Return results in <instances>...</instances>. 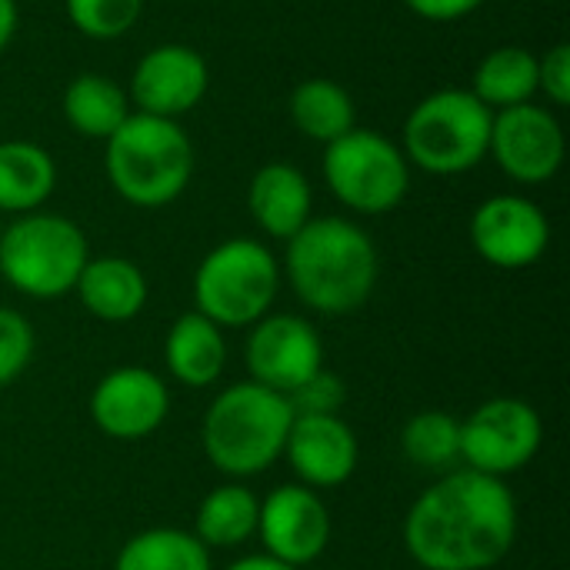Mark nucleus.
<instances>
[{"mask_svg": "<svg viewBox=\"0 0 570 570\" xmlns=\"http://www.w3.org/2000/svg\"><path fill=\"white\" fill-rule=\"evenodd\" d=\"M518 498L501 478L454 468L407 511L401 538L424 570H491L518 544Z\"/></svg>", "mask_w": 570, "mask_h": 570, "instance_id": "1", "label": "nucleus"}, {"mask_svg": "<svg viewBox=\"0 0 570 570\" xmlns=\"http://www.w3.org/2000/svg\"><path fill=\"white\" fill-rule=\"evenodd\" d=\"M284 244L281 277H287L307 311L347 317L371 301L381 277V254L361 224L334 214L311 217Z\"/></svg>", "mask_w": 570, "mask_h": 570, "instance_id": "2", "label": "nucleus"}, {"mask_svg": "<svg viewBox=\"0 0 570 570\" xmlns=\"http://www.w3.org/2000/svg\"><path fill=\"white\" fill-rule=\"evenodd\" d=\"M294 407L284 394L254 381L227 384L214 394L200 421V448L210 468L230 481L267 474L287 444Z\"/></svg>", "mask_w": 570, "mask_h": 570, "instance_id": "3", "label": "nucleus"}, {"mask_svg": "<svg viewBox=\"0 0 570 570\" xmlns=\"http://www.w3.org/2000/svg\"><path fill=\"white\" fill-rule=\"evenodd\" d=\"M197 154L170 117L130 114L104 140V174L114 194L140 210L174 204L194 180Z\"/></svg>", "mask_w": 570, "mask_h": 570, "instance_id": "4", "label": "nucleus"}, {"mask_svg": "<svg viewBox=\"0 0 570 570\" xmlns=\"http://www.w3.org/2000/svg\"><path fill=\"white\" fill-rule=\"evenodd\" d=\"M90 244L80 224L63 214H20L0 234V277L17 294L33 301H57L73 294Z\"/></svg>", "mask_w": 570, "mask_h": 570, "instance_id": "5", "label": "nucleus"}, {"mask_svg": "<svg viewBox=\"0 0 570 570\" xmlns=\"http://www.w3.org/2000/svg\"><path fill=\"white\" fill-rule=\"evenodd\" d=\"M494 114L464 87H444L421 97L401 134V150L424 174L454 177L484 164Z\"/></svg>", "mask_w": 570, "mask_h": 570, "instance_id": "6", "label": "nucleus"}, {"mask_svg": "<svg viewBox=\"0 0 570 570\" xmlns=\"http://www.w3.org/2000/svg\"><path fill=\"white\" fill-rule=\"evenodd\" d=\"M281 294V264L254 237L220 240L194 271V311L224 331H240L271 314Z\"/></svg>", "mask_w": 570, "mask_h": 570, "instance_id": "7", "label": "nucleus"}, {"mask_svg": "<svg viewBox=\"0 0 570 570\" xmlns=\"http://www.w3.org/2000/svg\"><path fill=\"white\" fill-rule=\"evenodd\" d=\"M321 170L331 194L364 217L391 214L411 190V164L401 144L367 127H354L327 144Z\"/></svg>", "mask_w": 570, "mask_h": 570, "instance_id": "8", "label": "nucleus"}, {"mask_svg": "<svg viewBox=\"0 0 570 570\" xmlns=\"http://www.w3.org/2000/svg\"><path fill=\"white\" fill-rule=\"evenodd\" d=\"M544 448V421L521 397H491L461 421V468L508 481Z\"/></svg>", "mask_w": 570, "mask_h": 570, "instance_id": "9", "label": "nucleus"}, {"mask_svg": "<svg viewBox=\"0 0 570 570\" xmlns=\"http://www.w3.org/2000/svg\"><path fill=\"white\" fill-rule=\"evenodd\" d=\"M257 538L264 554L294 570L314 568L334 538V518L321 491L304 484H281L261 501Z\"/></svg>", "mask_w": 570, "mask_h": 570, "instance_id": "10", "label": "nucleus"}, {"mask_svg": "<svg viewBox=\"0 0 570 570\" xmlns=\"http://www.w3.org/2000/svg\"><path fill=\"white\" fill-rule=\"evenodd\" d=\"M244 367L254 384L287 397L324 367V341L301 314H267L247 327Z\"/></svg>", "mask_w": 570, "mask_h": 570, "instance_id": "11", "label": "nucleus"}, {"mask_svg": "<svg viewBox=\"0 0 570 570\" xmlns=\"http://www.w3.org/2000/svg\"><path fill=\"white\" fill-rule=\"evenodd\" d=\"M471 244L498 271L534 267L551 247L548 214L521 194H494L471 214Z\"/></svg>", "mask_w": 570, "mask_h": 570, "instance_id": "12", "label": "nucleus"}, {"mask_svg": "<svg viewBox=\"0 0 570 570\" xmlns=\"http://www.w3.org/2000/svg\"><path fill=\"white\" fill-rule=\"evenodd\" d=\"M568 154L561 120L541 104H518L494 114L488 157L518 184H548Z\"/></svg>", "mask_w": 570, "mask_h": 570, "instance_id": "13", "label": "nucleus"}, {"mask_svg": "<svg viewBox=\"0 0 570 570\" xmlns=\"http://www.w3.org/2000/svg\"><path fill=\"white\" fill-rule=\"evenodd\" d=\"M170 414L167 381L140 364L107 371L90 391V421L114 441H144L164 428Z\"/></svg>", "mask_w": 570, "mask_h": 570, "instance_id": "14", "label": "nucleus"}, {"mask_svg": "<svg viewBox=\"0 0 570 570\" xmlns=\"http://www.w3.org/2000/svg\"><path fill=\"white\" fill-rule=\"evenodd\" d=\"M210 87L207 60L187 47V43H157L150 47L130 77V104H137V114L150 117H170L194 110Z\"/></svg>", "mask_w": 570, "mask_h": 570, "instance_id": "15", "label": "nucleus"}, {"mask_svg": "<svg viewBox=\"0 0 570 570\" xmlns=\"http://www.w3.org/2000/svg\"><path fill=\"white\" fill-rule=\"evenodd\" d=\"M284 458L297 484L311 491H331L357 474L361 444L341 414H294Z\"/></svg>", "mask_w": 570, "mask_h": 570, "instance_id": "16", "label": "nucleus"}, {"mask_svg": "<svg viewBox=\"0 0 570 570\" xmlns=\"http://www.w3.org/2000/svg\"><path fill=\"white\" fill-rule=\"evenodd\" d=\"M247 210H250L254 224L267 237L291 240L314 217V190H311V180L294 164H284V160L264 164L250 177Z\"/></svg>", "mask_w": 570, "mask_h": 570, "instance_id": "17", "label": "nucleus"}, {"mask_svg": "<svg viewBox=\"0 0 570 570\" xmlns=\"http://www.w3.org/2000/svg\"><path fill=\"white\" fill-rule=\"evenodd\" d=\"M80 307L104 324H127L144 314L150 284L147 274L127 257H90L73 287Z\"/></svg>", "mask_w": 570, "mask_h": 570, "instance_id": "18", "label": "nucleus"}, {"mask_svg": "<svg viewBox=\"0 0 570 570\" xmlns=\"http://www.w3.org/2000/svg\"><path fill=\"white\" fill-rule=\"evenodd\" d=\"M164 364H167V374L184 387H194V391L214 387L227 371L224 327H217L200 311L180 314L164 337Z\"/></svg>", "mask_w": 570, "mask_h": 570, "instance_id": "19", "label": "nucleus"}, {"mask_svg": "<svg viewBox=\"0 0 570 570\" xmlns=\"http://www.w3.org/2000/svg\"><path fill=\"white\" fill-rule=\"evenodd\" d=\"M261 498L244 481H224L204 494L194 518V538L207 551H237L257 538Z\"/></svg>", "mask_w": 570, "mask_h": 570, "instance_id": "20", "label": "nucleus"}, {"mask_svg": "<svg viewBox=\"0 0 570 570\" xmlns=\"http://www.w3.org/2000/svg\"><path fill=\"white\" fill-rule=\"evenodd\" d=\"M57 187V164L47 147L30 140L0 144V214H33Z\"/></svg>", "mask_w": 570, "mask_h": 570, "instance_id": "21", "label": "nucleus"}, {"mask_svg": "<svg viewBox=\"0 0 570 570\" xmlns=\"http://www.w3.org/2000/svg\"><path fill=\"white\" fill-rule=\"evenodd\" d=\"M127 117V90L104 73H77L63 90V120L87 140H107Z\"/></svg>", "mask_w": 570, "mask_h": 570, "instance_id": "22", "label": "nucleus"}, {"mask_svg": "<svg viewBox=\"0 0 570 570\" xmlns=\"http://www.w3.org/2000/svg\"><path fill=\"white\" fill-rule=\"evenodd\" d=\"M471 94L491 114L518 107V104H531L538 94V53H531L528 47H514V43L491 50L474 70Z\"/></svg>", "mask_w": 570, "mask_h": 570, "instance_id": "23", "label": "nucleus"}, {"mask_svg": "<svg viewBox=\"0 0 570 570\" xmlns=\"http://www.w3.org/2000/svg\"><path fill=\"white\" fill-rule=\"evenodd\" d=\"M287 110H291L294 127L324 147L357 127L354 97L327 77H311V80L297 83Z\"/></svg>", "mask_w": 570, "mask_h": 570, "instance_id": "24", "label": "nucleus"}, {"mask_svg": "<svg viewBox=\"0 0 570 570\" xmlns=\"http://www.w3.org/2000/svg\"><path fill=\"white\" fill-rule=\"evenodd\" d=\"M114 570H214L210 551L184 528H147L124 541Z\"/></svg>", "mask_w": 570, "mask_h": 570, "instance_id": "25", "label": "nucleus"}, {"mask_svg": "<svg viewBox=\"0 0 570 570\" xmlns=\"http://www.w3.org/2000/svg\"><path fill=\"white\" fill-rule=\"evenodd\" d=\"M401 454L438 478L461 468V421L448 411H417L401 428Z\"/></svg>", "mask_w": 570, "mask_h": 570, "instance_id": "26", "label": "nucleus"}, {"mask_svg": "<svg viewBox=\"0 0 570 570\" xmlns=\"http://www.w3.org/2000/svg\"><path fill=\"white\" fill-rule=\"evenodd\" d=\"M70 23L90 40H117L144 13V0H63Z\"/></svg>", "mask_w": 570, "mask_h": 570, "instance_id": "27", "label": "nucleus"}, {"mask_svg": "<svg viewBox=\"0 0 570 570\" xmlns=\"http://www.w3.org/2000/svg\"><path fill=\"white\" fill-rule=\"evenodd\" d=\"M33 351H37V334L30 321L13 307H0V391L10 387L30 367Z\"/></svg>", "mask_w": 570, "mask_h": 570, "instance_id": "28", "label": "nucleus"}, {"mask_svg": "<svg viewBox=\"0 0 570 570\" xmlns=\"http://www.w3.org/2000/svg\"><path fill=\"white\" fill-rule=\"evenodd\" d=\"M287 401L294 414H341V407L347 404V384L341 381V374L321 367L294 394H287Z\"/></svg>", "mask_w": 570, "mask_h": 570, "instance_id": "29", "label": "nucleus"}, {"mask_svg": "<svg viewBox=\"0 0 570 570\" xmlns=\"http://www.w3.org/2000/svg\"><path fill=\"white\" fill-rule=\"evenodd\" d=\"M538 90L554 104H570V43H554L544 57H538Z\"/></svg>", "mask_w": 570, "mask_h": 570, "instance_id": "30", "label": "nucleus"}, {"mask_svg": "<svg viewBox=\"0 0 570 570\" xmlns=\"http://www.w3.org/2000/svg\"><path fill=\"white\" fill-rule=\"evenodd\" d=\"M421 20H431V23H451V20H461L468 13H474L484 0H404Z\"/></svg>", "mask_w": 570, "mask_h": 570, "instance_id": "31", "label": "nucleus"}, {"mask_svg": "<svg viewBox=\"0 0 570 570\" xmlns=\"http://www.w3.org/2000/svg\"><path fill=\"white\" fill-rule=\"evenodd\" d=\"M17 23H20L17 0H0V53L10 47V40H13V33H17Z\"/></svg>", "mask_w": 570, "mask_h": 570, "instance_id": "32", "label": "nucleus"}, {"mask_svg": "<svg viewBox=\"0 0 570 570\" xmlns=\"http://www.w3.org/2000/svg\"><path fill=\"white\" fill-rule=\"evenodd\" d=\"M224 570H294L287 568V564H281V561H274L271 554H244V558H237V561H230Z\"/></svg>", "mask_w": 570, "mask_h": 570, "instance_id": "33", "label": "nucleus"}, {"mask_svg": "<svg viewBox=\"0 0 570 570\" xmlns=\"http://www.w3.org/2000/svg\"><path fill=\"white\" fill-rule=\"evenodd\" d=\"M0 234H3V214H0Z\"/></svg>", "mask_w": 570, "mask_h": 570, "instance_id": "34", "label": "nucleus"}, {"mask_svg": "<svg viewBox=\"0 0 570 570\" xmlns=\"http://www.w3.org/2000/svg\"><path fill=\"white\" fill-rule=\"evenodd\" d=\"M304 570H321V568H304Z\"/></svg>", "mask_w": 570, "mask_h": 570, "instance_id": "35", "label": "nucleus"}]
</instances>
